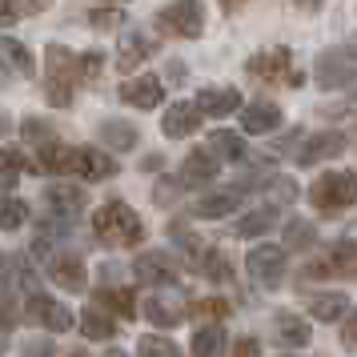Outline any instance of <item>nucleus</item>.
<instances>
[{
  "mask_svg": "<svg viewBox=\"0 0 357 357\" xmlns=\"http://www.w3.org/2000/svg\"><path fill=\"white\" fill-rule=\"evenodd\" d=\"M132 273H137L141 285L161 289V285H173L177 281V261L169 257V253H141V257L132 261Z\"/></svg>",
  "mask_w": 357,
  "mask_h": 357,
  "instance_id": "11",
  "label": "nucleus"
},
{
  "mask_svg": "<svg viewBox=\"0 0 357 357\" xmlns=\"http://www.w3.org/2000/svg\"><path fill=\"white\" fill-rule=\"evenodd\" d=\"M209 153L217 157V161H245L249 157V149H245V137H237V132H229V129H217L209 137Z\"/></svg>",
  "mask_w": 357,
  "mask_h": 357,
  "instance_id": "27",
  "label": "nucleus"
},
{
  "mask_svg": "<svg viewBox=\"0 0 357 357\" xmlns=\"http://www.w3.org/2000/svg\"><path fill=\"white\" fill-rule=\"evenodd\" d=\"M45 8H49V0H17L20 17H36V13H45Z\"/></svg>",
  "mask_w": 357,
  "mask_h": 357,
  "instance_id": "44",
  "label": "nucleus"
},
{
  "mask_svg": "<svg viewBox=\"0 0 357 357\" xmlns=\"http://www.w3.org/2000/svg\"><path fill=\"white\" fill-rule=\"evenodd\" d=\"M89 24L93 29H125V13L121 8H93L89 13Z\"/></svg>",
  "mask_w": 357,
  "mask_h": 357,
  "instance_id": "39",
  "label": "nucleus"
},
{
  "mask_svg": "<svg viewBox=\"0 0 357 357\" xmlns=\"http://www.w3.org/2000/svg\"><path fill=\"white\" fill-rule=\"evenodd\" d=\"M257 354H261L257 337H241L237 345H233V357H257Z\"/></svg>",
  "mask_w": 357,
  "mask_h": 357,
  "instance_id": "43",
  "label": "nucleus"
},
{
  "mask_svg": "<svg viewBox=\"0 0 357 357\" xmlns=\"http://www.w3.org/2000/svg\"><path fill=\"white\" fill-rule=\"evenodd\" d=\"M17 297H8V293H4V297H0V329H13V325H17Z\"/></svg>",
  "mask_w": 357,
  "mask_h": 357,
  "instance_id": "42",
  "label": "nucleus"
},
{
  "mask_svg": "<svg viewBox=\"0 0 357 357\" xmlns=\"http://www.w3.org/2000/svg\"><path fill=\"white\" fill-rule=\"evenodd\" d=\"M81 333L89 341H109L116 333V325H113V317L105 313V309H97V305H89L81 313Z\"/></svg>",
  "mask_w": 357,
  "mask_h": 357,
  "instance_id": "29",
  "label": "nucleus"
},
{
  "mask_svg": "<svg viewBox=\"0 0 357 357\" xmlns=\"http://www.w3.org/2000/svg\"><path fill=\"white\" fill-rule=\"evenodd\" d=\"M100 68H105V56L100 52H81V81H97L100 77Z\"/></svg>",
  "mask_w": 357,
  "mask_h": 357,
  "instance_id": "40",
  "label": "nucleus"
},
{
  "mask_svg": "<svg viewBox=\"0 0 357 357\" xmlns=\"http://www.w3.org/2000/svg\"><path fill=\"white\" fill-rule=\"evenodd\" d=\"M309 201L313 209L321 213H341L357 201V173L354 169H333V173H321V177L309 185Z\"/></svg>",
  "mask_w": 357,
  "mask_h": 357,
  "instance_id": "3",
  "label": "nucleus"
},
{
  "mask_svg": "<svg viewBox=\"0 0 357 357\" xmlns=\"http://www.w3.org/2000/svg\"><path fill=\"white\" fill-rule=\"evenodd\" d=\"M24 169H33V173H36V165L29 161L20 149H0V185H4V189H13Z\"/></svg>",
  "mask_w": 357,
  "mask_h": 357,
  "instance_id": "32",
  "label": "nucleus"
},
{
  "mask_svg": "<svg viewBox=\"0 0 357 357\" xmlns=\"http://www.w3.org/2000/svg\"><path fill=\"white\" fill-rule=\"evenodd\" d=\"M293 4H297V8H305V13H317V8H321V0H293Z\"/></svg>",
  "mask_w": 357,
  "mask_h": 357,
  "instance_id": "49",
  "label": "nucleus"
},
{
  "mask_svg": "<svg viewBox=\"0 0 357 357\" xmlns=\"http://www.w3.org/2000/svg\"><path fill=\"white\" fill-rule=\"evenodd\" d=\"M153 197H157V205H173V197H177V185H173V181H165L161 193H153Z\"/></svg>",
  "mask_w": 357,
  "mask_h": 357,
  "instance_id": "47",
  "label": "nucleus"
},
{
  "mask_svg": "<svg viewBox=\"0 0 357 357\" xmlns=\"http://www.w3.org/2000/svg\"><path fill=\"white\" fill-rule=\"evenodd\" d=\"M345 153V132L337 129H321L313 132V137H305V145H301V153H297V165H317V161H333V157H341Z\"/></svg>",
  "mask_w": 357,
  "mask_h": 357,
  "instance_id": "12",
  "label": "nucleus"
},
{
  "mask_svg": "<svg viewBox=\"0 0 357 357\" xmlns=\"http://www.w3.org/2000/svg\"><path fill=\"white\" fill-rule=\"evenodd\" d=\"M313 77H317V89L333 93V89H345V84L357 77V65H354V52L349 49H325L313 65Z\"/></svg>",
  "mask_w": 357,
  "mask_h": 357,
  "instance_id": "5",
  "label": "nucleus"
},
{
  "mask_svg": "<svg viewBox=\"0 0 357 357\" xmlns=\"http://www.w3.org/2000/svg\"><path fill=\"white\" fill-rule=\"evenodd\" d=\"M68 357H84V354H81V349H77V354H68Z\"/></svg>",
  "mask_w": 357,
  "mask_h": 357,
  "instance_id": "55",
  "label": "nucleus"
},
{
  "mask_svg": "<svg viewBox=\"0 0 357 357\" xmlns=\"http://www.w3.org/2000/svg\"><path fill=\"white\" fill-rule=\"evenodd\" d=\"M221 349H225V329H221V321H213V325H205V329L193 333V357H221Z\"/></svg>",
  "mask_w": 357,
  "mask_h": 357,
  "instance_id": "31",
  "label": "nucleus"
},
{
  "mask_svg": "<svg viewBox=\"0 0 357 357\" xmlns=\"http://www.w3.org/2000/svg\"><path fill=\"white\" fill-rule=\"evenodd\" d=\"M273 225H277V205H261V209L245 213L241 221L233 225V237H245V241H253V237H261V233H269Z\"/></svg>",
  "mask_w": 357,
  "mask_h": 357,
  "instance_id": "24",
  "label": "nucleus"
},
{
  "mask_svg": "<svg viewBox=\"0 0 357 357\" xmlns=\"http://www.w3.org/2000/svg\"><path fill=\"white\" fill-rule=\"evenodd\" d=\"M4 129H8V121H4V116H0V137H4Z\"/></svg>",
  "mask_w": 357,
  "mask_h": 357,
  "instance_id": "54",
  "label": "nucleus"
},
{
  "mask_svg": "<svg viewBox=\"0 0 357 357\" xmlns=\"http://www.w3.org/2000/svg\"><path fill=\"white\" fill-rule=\"evenodd\" d=\"M45 201H49L52 213L77 217V213H84V205H89V193H84L81 185H73V181H52L49 189H45Z\"/></svg>",
  "mask_w": 357,
  "mask_h": 357,
  "instance_id": "19",
  "label": "nucleus"
},
{
  "mask_svg": "<svg viewBox=\"0 0 357 357\" xmlns=\"http://www.w3.org/2000/svg\"><path fill=\"white\" fill-rule=\"evenodd\" d=\"M157 33L161 36H177V40H197L205 33V4L201 0H173L157 13Z\"/></svg>",
  "mask_w": 357,
  "mask_h": 357,
  "instance_id": "4",
  "label": "nucleus"
},
{
  "mask_svg": "<svg viewBox=\"0 0 357 357\" xmlns=\"http://www.w3.org/2000/svg\"><path fill=\"white\" fill-rule=\"evenodd\" d=\"M245 0H221V8H229V13H233V8H241Z\"/></svg>",
  "mask_w": 357,
  "mask_h": 357,
  "instance_id": "50",
  "label": "nucleus"
},
{
  "mask_svg": "<svg viewBox=\"0 0 357 357\" xmlns=\"http://www.w3.org/2000/svg\"><path fill=\"white\" fill-rule=\"evenodd\" d=\"M0 56H4L8 68L20 73V77H33V73H36V61H33V52H29V45H20V40H13V36H4V40H0Z\"/></svg>",
  "mask_w": 357,
  "mask_h": 357,
  "instance_id": "30",
  "label": "nucleus"
},
{
  "mask_svg": "<svg viewBox=\"0 0 357 357\" xmlns=\"http://www.w3.org/2000/svg\"><path fill=\"white\" fill-rule=\"evenodd\" d=\"M24 354L29 357H52V349L45 345V341H36V345H24Z\"/></svg>",
  "mask_w": 357,
  "mask_h": 357,
  "instance_id": "48",
  "label": "nucleus"
},
{
  "mask_svg": "<svg viewBox=\"0 0 357 357\" xmlns=\"http://www.w3.org/2000/svg\"><path fill=\"white\" fill-rule=\"evenodd\" d=\"M145 317L157 325V329H173L177 321L189 317V305L181 301L177 293H153V297L145 301Z\"/></svg>",
  "mask_w": 357,
  "mask_h": 357,
  "instance_id": "18",
  "label": "nucleus"
},
{
  "mask_svg": "<svg viewBox=\"0 0 357 357\" xmlns=\"http://www.w3.org/2000/svg\"><path fill=\"white\" fill-rule=\"evenodd\" d=\"M341 341H345V345H357V309L349 313V321H345V329H341Z\"/></svg>",
  "mask_w": 357,
  "mask_h": 357,
  "instance_id": "46",
  "label": "nucleus"
},
{
  "mask_svg": "<svg viewBox=\"0 0 357 357\" xmlns=\"http://www.w3.org/2000/svg\"><path fill=\"white\" fill-rule=\"evenodd\" d=\"M189 317L225 321V317H229V301H221V297H201V301H193V305H189Z\"/></svg>",
  "mask_w": 357,
  "mask_h": 357,
  "instance_id": "37",
  "label": "nucleus"
},
{
  "mask_svg": "<svg viewBox=\"0 0 357 357\" xmlns=\"http://www.w3.org/2000/svg\"><path fill=\"white\" fill-rule=\"evenodd\" d=\"M161 129L169 141H185V137H193L201 129V109L189 105V100H177V105H169L161 116Z\"/></svg>",
  "mask_w": 357,
  "mask_h": 357,
  "instance_id": "14",
  "label": "nucleus"
},
{
  "mask_svg": "<svg viewBox=\"0 0 357 357\" xmlns=\"http://www.w3.org/2000/svg\"><path fill=\"white\" fill-rule=\"evenodd\" d=\"M20 132H24V141H33L36 149L49 145V141H56V132H52L49 125H45V121H36V116H29V121L20 125Z\"/></svg>",
  "mask_w": 357,
  "mask_h": 357,
  "instance_id": "38",
  "label": "nucleus"
},
{
  "mask_svg": "<svg viewBox=\"0 0 357 357\" xmlns=\"http://www.w3.org/2000/svg\"><path fill=\"white\" fill-rule=\"evenodd\" d=\"M93 297H97V301H93L97 309H113L116 317H125V321L137 317V301H132L129 289H109V285H105V289H97Z\"/></svg>",
  "mask_w": 357,
  "mask_h": 357,
  "instance_id": "28",
  "label": "nucleus"
},
{
  "mask_svg": "<svg viewBox=\"0 0 357 357\" xmlns=\"http://www.w3.org/2000/svg\"><path fill=\"white\" fill-rule=\"evenodd\" d=\"M289 68H293L289 49H265V52H257V56H249L245 73H249L253 81H261V84H281L285 77H289ZM289 81H293V77H289ZM293 84H297V81H293Z\"/></svg>",
  "mask_w": 357,
  "mask_h": 357,
  "instance_id": "8",
  "label": "nucleus"
},
{
  "mask_svg": "<svg viewBox=\"0 0 357 357\" xmlns=\"http://www.w3.org/2000/svg\"><path fill=\"white\" fill-rule=\"evenodd\" d=\"M24 317L36 321V325H45L49 333H68V329L77 325L73 309L61 305V301L49 297V293H29V301H24Z\"/></svg>",
  "mask_w": 357,
  "mask_h": 357,
  "instance_id": "6",
  "label": "nucleus"
},
{
  "mask_svg": "<svg viewBox=\"0 0 357 357\" xmlns=\"http://www.w3.org/2000/svg\"><path fill=\"white\" fill-rule=\"evenodd\" d=\"M8 354V337H4V333H0V357Z\"/></svg>",
  "mask_w": 357,
  "mask_h": 357,
  "instance_id": "51",
  "label": "nucleus"
},
{
  "mask_svg": "<svg viewBox=\"0 0 357 357\" xmlns=\"http://www.w3.org/2000/svg\"><path fill=\"white\" fill-rule=\"evenodd\" d=\"M281 125V109H277L273 100H253V105H245L241 109V129L261 137V132H273Z\"/></svg>",
  "mask_w": 357,
  "mask_h": 357,
  "instance_id": "21",
  "label": "nucleus"
},
{
  "mask_svg": "<svg viewBox=\"0 0 357 357\" xmlns=\"http://www.w3.org/2000/svg\"><path fill=\"white\" fill-rule=\"evenodd\" d=\"M97 132H100V141H105V149H113V153H129L141 141L137 125H129V121H100Z\"/></svg>",
  "mask_w": 357,
  "mask_h": 357,
  "instance_id": "22",
  "label": "nucleus"
},
{
  "mask_svg": "<svg viewBox=\"0 0 357 357\" xmlns=\"http://www.w3.org/2000/svg\"><path fill=\"white\" fill-rule=\"evenodd\" d=\"M17 17H20V13H17V0H0V29H4V24H13Z\"/></svg>",
  "mask_w": 357,
  "mask_h": 357,
  "instance_id": "45",
  "label": "nucleus"
},
{
  "mask_svg": "<svg viewBox=\"0 0 357 357\" xmlns=\"http://www.w3.org/2000/svg\"><path fill=\"white\" fill-rule=\"evenodd\" d=\"M197 265H201V273L209 277V281H229V277H233V269H229V257L221 253V249H205V253L197 257Z\"/></svg>",
  "mask_w": 357,
  "mask_h": 357,
  "instance_id": "34",
  "label": "nucleus"
},
{
  "mask_svg": "<svg viewBox=\"0 0 357 357\" xmlns=\"http://www.w3.org/2000/svg\"><path fill=\"white\" fill-rule=\"evenodd\" d=\"M197 109H201V116H233V113H241V93L233 89V84H209V89H201L197 93Z\"/></svg>",
  "mask_w": 357,
  "mask_h": 357,
  "instance_id": "13",
  "label": "nucleus"
},
{
  "mask_svg": "<svg viewBox=\"0 0 357 357\" xmlns=\"http://www.w3.org/2000/svg\"><path fill=\"white\" fill-rule=\"evenodd\" d=\"M77 84H84L81 81V52H73L52 40L49 49H45V97H49V105L68 109Z\"/></svg>",
  "mask_w": 357,
  "mask_h": 357,
  "instance_id": "1",
  "label": "nucleus"
},
{
  "mask_svg": "<svg viewBox=\"0 0 357 357\" xmlns=\"http://www.w3.org/2000/svg\"><path fill=\"white\" fill-rule=\"evenodd\" d=\"M153 52H157V40L145 29H125L121 33V45H116V68L121 73H132V68H141L145 61H153Z\"/></svg>",
  "mask_w": 357,
  "mask_h": 357,
  "instance_id": "9",
  "label": "nucleus"
},
{
  "mask_svg": "<svg viewBox=\"0 0 357 357\" xmlns=\"http://www.w3.org/2000/svg\"><path fill=\"white\" fill-rule=\"evenodd\" d=\"M49 277L68 293H84L89 285V273H84V261L77 253H52L49 257Z\"/></svg>",
  "mask_w": 357,
  "mask_h": 357,
  "instance_id": "15",
  "label": "nucleus"
},
{
  "mask_svg": "<svg viewBox=\"0 0 357 357\" xmlns=\"http://www.w3.org/2000/svg\"><path fill=\"white\" fill-rule=\"evenodd\" d=\"M241 205V189H217V193H205L193 201V217L201 221H221Z\"/></svg>",
  "mask_w": 357,
  "mask_h": 357,
  "instance_id": "20",
  "label": "nucleus"
},
{
  "mask_svg": "<svg viewBox=\"0 0 357 357\" xmlns=\"http://www.w3.org/2000/svg\"><path fill=\"white\" fill-rule=\"evenodd\" d=\"M273 337L281 341V345H297V349H301V345L313 341V329H309L297 313H277L273 317Z\"/></svg>",
  "mask_w": 357,
  "mask_h": 357,
  "instance_id": "23",
  "label": "nucleus"
},
{
  "mask_svg": "<svg viewBox=\"0 0 357 357\" xmlns=\"http://www.w3.org/2000/svg\"><path fill=\"white\" fill-rule=\"evenodd\" d=\"M77 161H81V149L61 145V141H49V145L36 149V173H77Z\"/></svg>",
  "mask_w": 357,
  "mask_h": 357,
  "instance_id": "16",
  "label": "nucleus"
},
{
  "mask_svg": "<svg viewBox=\"0 0 357 357\" xmlns=\"http://www.w3.org/2000/svg\"><path fill=\"white\" fill-rule=\"evenodd\" d=\"M113 4H121V0H113ZM125 4H129V0H125Z\"/></svg>",
  "mask_w": 357,
  "mask_h": 357,
  "instance_id": "59",
  "label": "nucleus"
},
{
  "mask_svg": "<svg viewBox=\"0 0 357 357\" xmlns=\"http://www.w3.org/2000/svg\"><path fill=\"white\" fill-rule=\"evenodd\" d=\"M345 309H349V297L337 293V289H325V293H313V297H309V313H313L317 321H341Z\"/></svg>",
  "mask_w": 357,
  "mask_h": 357,
  "instance_id": "25",
  "label": "nucleus"
},
{
  "mask_svg": "<svg viewBox=\"0 0 357 357\" xmlns=\"http://www.w3.org/2000/svg\"><path fill=\"white\" fill-rule=\"evenodd\" d=\"M345 49H349V52H354V56H357V36H354V40H349V45H345Z\"/></svg>",
  "mask_w": 357,
  "mask_h": 357,
  "instance_id": "52",
  "label": "nucleus"
},
{
  "mask_svg": "<svg viewBox=\"0 0 357 357\" xmlns=\"http://www.w3.org/2000/svg\"><path fill=\"white\" fill-rule=\"evenodd\" d=\"M105 357H125V354H121V349H109V354H105Z\"/></svg>",
  "mask_w": 357,
  "mask_h": 357,
  "instance_id": "53",
  "label": "nucleus"
},
{
  "mask_svg": "<svg viewBox=\"0 0 357 357\" xmlns=\"http://www.w3.org/2000/svg\"><path fill=\"white\" fill-rule=\"evenodd\" d=\"M221 173V161L213 157L209 149H193L185 165H181V185H189V189H201V185H213Z\"/></svg>",
  "mask_w": 357,
  "mask_h": 357,
  "instance_id": "17",
  "label": "nucleus"
},
{
  "mask_svg": "<svg viewBox=\"0 0 357 357\" xmlns=\"http://www.w3.org/2000/svg\"><path fill=\"white\" fill-rule=\"evenodd\" d=\"M137 357H181L177 345L169 337H157V333H149V337L137 341Z\"/></svg>",
  "mask_w": 357,
  "mask_h": 357,
  "instance_id": "36",
  "label": "nucleus"
},
{
  "mask_svg": "<svg viewBox=\"0 0 357 357\" xmlns=\"http://www.w3.org/2000/svg\"><path fill=\"white\" fill-rule=\"evenodd\" d=\"M313 241H317V229L309 225V221L293 217L289 225H285V253H301V249H309Z\"/></svg>",
  "mask_w": 357,
  "mask_h": 357,
  "instance_id": "33",
  "label": "nucleus"
},
{
  "mask_svg": "<svg viewBox=\"0 0 357 357\" xmlns=\"http://www.w3.org/2000/svg\"><path fill=\"white\" fill-rule=\"evenodd\" d=\"M245 269L249 277L265 285V289H277L281 281H285V249L281 245H257L249 257H245Z\"/></svg>",
  "mask_w": 357,
  "mask_h": 357,
  "instance_id": "7",
  "label": "nucleus"
},
{
  "mask_svg": "<svg viewBox=\"0 0 357 357\" xmlns=\"http://www.w3.org/2000/svg\"><path fill=\"white\" fill-rule=\"evenodd\" d=\"M281 357H297V354H281Z\"/></svg>",
  "mask_w": 357,
  "mask_h": 357,
  "instance_id": "58",
  "label": "nucleus"
},
{
  "mask_svg": "<svg viewBox=\"0 0 357 357\" xmlns=\"http://www.w3.org/2000/svg\"><path fill=\"white\" fill-rule=\"evenodd\" d=\"M24 221H29V205L17 197H4L0 201V229H20Z\"/></svg>",
  "mask_w": 357,
  "mask_h": 357,
  "instance_id": "35",
  "label": "nucleus"
},
{
  "mask_svg": "<svg viewBox=\"0 0 357 357\" xmlns=\"http://www.w3.org/2000/svg\"><path fill=\"white\" fill-rule=\"evenodd\" d=\"M269 193H273V201H285L289 205L293 197H297V185L289 177H269Z\"/></svg>",
  "mask_w": 357,
  "mask_h": 357,
  "instance_id": "41",
  "label": "nucleus"
},
{
  "mask_svg": "<svg viewBox=\"0 0 357 357\" xmlns=\"http://www.w3.org/2000/svg\"><path fill=\"white\" fill-rule=\"evenodd\" d=\"M77 173L84 181H109L116 177V161L100 149H81V161H77Z\"/></svg>",
  "mask_w": 357,
  "mask_h": 357,
  "instance_id": "26",
  "label": "nucleus"
},
{
  "mask_svg": "<svg viewBox=\"0 0 357 357\" xmlns=\"http://www.w3.org/2000/svg\"><path fill=\"white\" fill-rule=\"evenodd\" d=\"M93 229H97V237L105 245H121V249H132V245L145 241V221L125 201H105L93 213Z\"/></svg>",
  "mask_w": 357,
  "mask_h": 357,
  "instance_id": "2",
  "label": "nucleus"
},
{
  "mask_svg": "<svg viewBox=\"0 0 357 357\" xmlns=\"http://www.w3.org/2000/svg\"><path fill=\"white\" fill-rule=\"evenodd\" d=\"M354 137H357V121H354Z\"/></svg>",
  "mask_w": 357,
  "mask_h": 357,
  "instance_id": "57",
  "label": "nucleus"
},
{
  "mask_svg": "<svg viewBox=\"0 0 357 357\" xmlns=\"http://www.w3.org/2000/svg\"><path fill=\"white\" fill-rule=\"evenodd\" d=\"M116 97L125 100V105H132V109H141V113H149V109H157L165 100V84L161 77H153V73H141V77H129V81L116 89Z\"/></svg>",
  "mask_w": 357,
  "mask_h": 357,
  "instance_id": "10",
  "label": "nucleus"
},
{
  "mask_svg": "<svg viewBox=\"0 0 357 357\" xmlns=\"http://www.w3.org/2000/svg\"><path fill=\"white\" fill-rule=\"evenodd\" d=\"M0 273H4V257H0Z\"/></svg>",
  "mask_w": 357,
  "mask_h": 357,
  "instance_id": "56",
  "label": "nucleus"
}]
</instances>
